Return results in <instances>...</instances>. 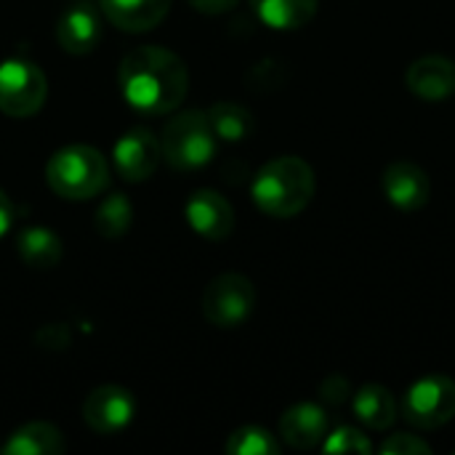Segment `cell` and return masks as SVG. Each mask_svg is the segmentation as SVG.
I'll use <instances>...</instances> for the list:
<instances>
[{"instance_id":"1","label":"cell","mask_w":455,"mask_h":455,"mask_svg":"<svg viewBox=\"0 0 455 455\" xmlns=\"http://www.w3.org/2000/svg\"><path fill=\"white\" fill-rule=\"evenodd\" d=\"M117 83L125 104L139 115H165L181 107L189 91L184 61L160 45L131 51L117 69Z\"/></svg>"},{"instance_id":"2","label":"cell","mask_w":455,"mask_h":455,"mask_svg":"<svg viewBox=\"0 0 455 455\" xmlns=\"http://www.w3.org/2000/svg\"><path fill=\"white\" fill-rule=\"evenodd\" d=\"M253 203L275 219H291L301 213L315 197V171L296 155L269 160L251 184Z\"/></svg>"},{"instance_id":"3","label":"cell","mask_w":455,"mask_h":455,"mask_svg":"<svg viewBox=\"0 0 455 455\" xmlns=\"http://www.w3.org/2000/svg\"><path fill=\"white\" fill-rule=\"evenodd\" d=\"M45 181L64 200H91L109 181L107 160L99 149L85 144L64 147L51 155L45 165Z\"/></svg>"},{"instance_id":"4","label":"cell","mask_w":455,"mask_h":455,"mask_svg":"<svg viewBox=\"0 0 455 455\" xmlns=\"http://www.w3.org/2000/svg\"><path fill=\"white\" fill-rule=\"evenodd\" d=\"M216 133L211 120L200 109H189L176 115L160 136L163 160L171 163L176 171H197L211 163L216 155Z\"/></svg>"},{"instance_id":"5","label":"cell","mask_w":455,"mask_h":455,"mask_svg":"<svg viewBox=\"0 0 455 455\" xmlns=\"http://www.w3.org/2000/svg\"><path fill=\"white\" fill-rule=\"evenodd\" d=\"M48 83L43 69L21 56L0 61V112L8 117H32L45 104Z\"/></svg>"},{"instance_id":"6","label":"cell","mask_w":455,"mask_h":455,"mask_svg":"<svg viewBox=\"0 0 455 455\" xmlns=\"http://www.w3.org/2000/svg\"><path fill=\"white\" fill-rule=\"evenodd\" d=\"M256 307V288L248 277L227 272L208 283L203 293V315L211 325L232 331L243 325Z\"/></svg>"},{"instance_id":"7","label":"cell","mask_w":455,"mask_h":455,"mask_svg":"<svg viewBox=\"0 0 455 455\" xmlns=\"http://www.w3.org/2000/svg\"><path fill=\"white\" fill-rule=\"evenodd\" d=\"M405 421L419 429H440L455 416V384L445 376H424L419 379L403 405Z\"/></svg>"},{"instance_id":"8","label":"cell","mask_w":455,"mask_h":455,"mask_svg":"<svg viewBox=\"0 0 455 455\" xmlns=\"http://www.w3.org/2000/svg\"><path fill=\"white\" fill-rule=\"evenodd\" d=\"M136 416V400L128 389L107 384V387H96L85 403H83V419L85 424L104 437L120 435L123 429L131 427Z\"/></svg>"},{"instance_id":"9","label":"cell","mask_w":455,"mask_h":455,"mask_svg":"<svg viewBox=\"0 0 455 455\" xmlns=\"http://www.w3.org/2000/svg\"><path fill=\"white\" fill-rule=\"evenodd\" d=\"M112 160H115L117 173L125 181H131V184L147 181L163 160L160 141L149 131L133 128L117 139V144L112 149Z\"/></svg>"},{"instance_id":"10","label":"cell","mask_w":455,"mask_h":455,"mask_svg":"<svg viewBox=\"0 0 455 455\" xmlns=\"http://www.w3.org/2000/svg\"><path fill=\"white\" fill-rule=\"evenodd\" d=\"M187 224L205 240H227L235 229V211L229 200L213 189H197L189 195L184 208Z\"/></svg>"},{"instance_id":"11","label":"cell","mask_w":455,"mask_h":455,"mask_svg":"<svg viewBox=\"0 0 455 455\" xmlns=\"http://www.w3.org/2000/svg\"><path fill=\"white\" fill-rule=\"evenodd\" d=\"M384 195L400 211H421L432 197V181L421 165L397 160L384 171Z\"/></svg>"},{"instance_id":"12","label":"cell","mask_w":455,"mask_h":455,"mask_svg":"<svg viewBox=\"0 0 455 455\" xmlns=\"http://www.w3.org/2000/svg\"><path fill=\"white\" fill-rule=\"evenodd\" d=\"M408 88L424 101H445L455 93V61L429 53L408 67Z\"/></svg>"},{"instance_id":"13","label":"cell","mask_w":455,"mask_h":455,"mask_svg":"<svg viewBox=\"0 0 455 455\" xmlns=\"http://www.w3.org/2000/svg\"><path fill=\"white\" fill-rule=\"evenodd\" d=\"M328 429H331L328 413L315 403H299L288 408L280 419V435L296 451L317 448L328 437Z\"/></svg>"},{"instance_id":"14","label":"cell","mask_w":455,"mask_h":455,"mask_svg":"<svg viewBox=\"0 0 455 455\" xmlns=\"http://www.w3.org/2000/svg\"><path fill=\"white\" fill-rule=\"evenodd\" d=\"M99 37H101V21L88 5H75L64 11L56 24V40L72 56L91 53L99 45Z\"/></svg>"},{"instance_id":"15","label":"cell","mask_w":455,"mask_h":455,"mask_svg":"<svg viewBox=\"0 0 455 455\" xmlns=\"http://www.w3.org/2000/svg\"><path fill=\"white\" fill-rule=\"evenodd\" d=\"M99 5L117 29L147 32L165 19L171 0H99Z\"/></svg>"},{"instance_id":"16","label":"cell","mask_w":455,"mask_h":455,"mask_svg":"<svg viewBox=\"0 0 455 455\" xmlns=\"http://www.w3.org/2000/svg\"><path fill=\"white\" fill-rule=\"evenodd\" d=\"M61 451H64L61 432L45 421L24 424L0 443L3 455H59Z\"/></svg>"},{"instance_id":"17","label":"cell","mask_w":455,"mask_h":455,"mask_svg":"<svg viewBox=\"0 0 455 455\" xmlns=\"http://www.w3.org/2000/svg\"><path fill=\"white\" fill-rule=\"evenodd\" d=\"M317 5L320 0H251L259 21L277 32H291L309 24L317 13Z\"/></svg>"},{"instance_id":"18","label":"cell","mask_w":455,"mask_h":455,"mask_svg":"<svg viewBox=\"0 0 455 455\" xmlns=\"http://www.w3.org/2000/svg\"><path fill=\"white\" fill-rule=\"evenodd\" d=\"M352 411L368 429H376V432H387L397 419V403L392 392L381 384L360 387L352 397Z\"/></svg>"},{"instance_id":"19","label":"cell","mask_w":455,"mask_h":455,"mask_svg":"<svg viewBox=\"0 0 455 455\" xmlns=\"http://www.w3.org/2000/svg\"><path fill=\"white\" fill-rule=\"evenodd\" d=\"M19 256L32 269H53L61 261V240L45 227H27L19 235Z\"/></svg>"},{"instance_id":"20","label":"cell","mask_w":455,"mask_h":455,"mask_svg":"<svg viewBox=\"0 0 455 455\" xmlns=\"http://www.w3.org/2000/svg\"><path fill=\"white\" fill-rule=\"evenodd\" d=\"M205 115L211 120V128H213L216 139L229 141V144L232 141H245L256 128L253 115L245 107L235 104V101H216Z\"/></svg>"},{"instance_id":"21","label":"cell","mask_w":455,"mask_h":455,"mask_svg":"<svg viewBox=\"0 0 455 455\" xmlns=\"http://www.w3.org/2000/svg\"><path fill=\"white\" fill-rule=\"evenodd\" d=\"M131 221H133V208L128 203V197L123 195H109L99 211H96V232L101 237H123L128 229H131Z\"/></svg>"},{"instance_id":"22","label":"cell","mask_w":455,"mask_h":455,"mask_svg":"<svg viewBox=\"0 0 455 455\" xmlns=\"http://www.w3.org/2000/svg\"><path fill=\"white\" fill-rule=\"evenodd\" d=\"M227 453L229 455H277L280 443L275 435H269L261 427H243L229 435L227 440Z\"/></svg>"},{"instance_id":"23","label":"cell","mask_w":455,"mask_h":455,"mask_svg":"<svg viewBox=\"0 0 455 455\" xmlns=\"http://www.w3.org/2000/svg\"><path fill=\"white\" fill-rule=\"evenodd\" d=\"M325 453H373V443L355 427H339L323 440Z\"/></svg>"},{"instance_id":"24","label":"cell","mask_w":455,"mask_h":455,"mask_svg":"<svg viewBox=\"0 0 455 455\" xmlns=\"http://www.w3.org/2000/svg\"><path fill=\"white\" fill-rule=\"evenodd\" d=\"M381 453L387 455H416V453H432V448L421 440V437H416V435H408V432H400V435H389L387 440H384V445L379 448Z\"/></svg>"},{"instance_id":"25","label":"cell","mask_w":455,"mask_h":455,"mask_svg":"<svg viewBox=\"0 0 455 455\" xmlns=\"http://www.w3.org/2000/svg\"><path fill=\"white\" fill-rule=\"evenodd\" d=\"M320 397H323V403H328L331 408H339V405H344V403L352 397V387H349V381H347L344 376H331V379L323 381Z\"/></svg>"},{"instance_id":"26","label":"cell","mask_w":455,"mask_h":455,"mask_svg":"<svg viewBox=\"0 0 455 455\" xmlns=\"http://www.w3.org/2000/svg\"><path fill=\"white\" fill-rule=\"evenodd\" d=\"M189 3H192V8H195V11L216 16V13H227V11H232L240 0H189Z\"/></svg>"},{"instance_id":"27","label":"cell","mask_w":455,"mask_h":455,"mask_svg":"<svg viewBox=\"0 0 455 455\" xmlns=\"http://www.w3.org/2000/svg\"><path fill=\"white\" fill-rule=\"evenodd\" d=\"M13 219H16V211H13V203L8 200V195L0 189V237L8 235V229L13 227Z\"/></svg>"}]
</instances>
